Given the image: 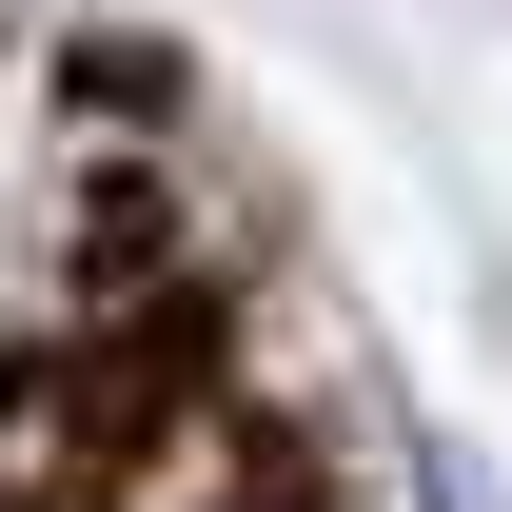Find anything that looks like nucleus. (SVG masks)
Returning <instances> with one entry per match:
<instances>
[{
  "mask_svg": "<svg viewBox=\"0 0 512 512\" xmlns=\"http://www.w3.org/2000/svg\"><path fill=\"white\" fill-rule=\"evenodd\" d=\"M434 512H493V473H434Z\"/></svg>",
  "mask_w": 512,
  "mask_h": 512,
  "instance_id": "obj_1",
  "label": "nucleus"
}]
</instances>
